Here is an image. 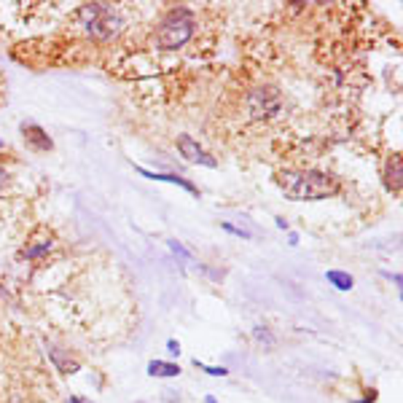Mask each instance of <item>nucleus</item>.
I'll return each instance as SVG.
<instances>
[{
	"label": "nucleus",
	"instance_id": "nucleus-18",
	"mask_svg": "<svg viewBox=\"0 0 403 403\" xmlns=\"http://www.w3.org/2000/svg\"><path fill=\"white\" fill-rule=\"evenodd\" d=\"M67 403H92V401H86V398H81V395H73Z\"/></svg>",
	"mask_w": 403,
	"mask_h": 403
},
{
	"label": "nucleus",
	"instance_id": "nucleus-9",
	"mask_svg": "<svg viewBox=\"0 0 403 403\" xmlns=\"http://www.w3.org/2000/svg\"><path fill=\"white\" fill-rule=\"evenodd\" d=\"M140 175H145V178H151V181H164V183H172V186H181V188H186L188 194H199V188L194 186L191 181H186V178H181V175H172V172H151V170H142V167H135Z\"/></svg>",
	"mask_w": 403,
	"mask_h": 403
},
{
	"label": "nucleus",
	"instance_id": "nucleus-20",
	"mask_svg": "<svg viewBox=\"0 0 403 403\" xmlns=\"http://www.w3.org/2000/svg\"><path fill=\"white\" fill-rule=\"evenodd\" d=\"M215 403H218V401H215Z\"/></svg>",
	"mask_w": 403,
	"mask_h": 403
},
{
	"label": "nucleus",
	"instance_id": "nucleus-11",
	"mask_svg": "<svg viewBox=\"0 0 403 403\" xmlns=\"http://www.w3.org/2000/svg\"><path fill=\"white\" fill-rule=\"evenodd\" d=\"M49 358L54 361V365L60 368L62 374H76V371H79V363L70 361V358H67L62 349H57V347H49Z\"/></svg>",
	"mask_w": 403,
	"mask_h": 403
},
{
	"label": "nucleus",
	"instance_id": "nucleus-7",
	"mask_svg": "<svg viewBox=\"0 0 403 403\" xmlns=\"http://www.w3.org/2000/svg\"><path fill=\"white\" fill-rule=\"evenodd\" d=\"M401 183H403V159L401 154H393L390 159L384 161V186H387V191L401 194Z\"/></svg>",
	"mask_w": 403,
	"mask_h": 403
},
{
	"label": "nucleus",
	"instance_id": "nucleus-2",
	"mask_svg": "<svg viewBox=\"0 0 403 403\" xmlns=\"http://www.w3.org/2000/svg\"><path fill=\"white\" fill-rule=\"evenodd\" d=\"M194 30H197L194 14L188 8H172L161 19L159 30H156V43H159V49L175 51V49H181L194 38Z\"/></svg>",
	"mask_w": 403,
	"mask_h": 403
},
{
	"label": "nucleus",
	"instance_id": "nucleus-12",
	"mask_svg": "<svg viewBox=\"0 0 403 403\" xmlns=\"http://www.w3.org/2000/svg\"><path fill=\"white\" fill-rule=\"evenodd\" d=\"M325 280L331 282L334 288H339V290H352V285H355L352 274H347V272H342V269H331V272H325Z\"/></svg>",
	"mask_w": 403,
	"mask_h": 403
},
{
	"label": "nucleus",
	"instance_id": "nucleus-3",
	"mask_svg": "<svg viewBox=\"0 0 403 403\" xmlns=\"http://www.w3.org/2000/svg\"><path fill=\"white\" fill-rule=\"evenodd\" d=\"M79 24L92 35V38H100V40H108L113 38L116 33L121 30V17L105 3H86L79 8Z\"/></svg>",
	"mask_w": 403,
	"mask_h": 403
},
{
	"label": "nucleus",
	"instance_id": "nucleus-6",
	"mask_svg": "<svg viewBox=\"0 0 403 403\" xmlns=\"http://www.w3.org/2000/svg\"><path fill=\"white\" fill-rule=\"evenodd\" d=\"M51 247H54V234H51V231H46V229H40L33 240H27L24 250H22V258H27V261L43 258Z\"/></svg>",
	"mask_w": 403,
	"mask_h": 403
},
{
	"label": "nucleus",
	"instance_id": "nucleus-13",
	"mask_svg": "<svg viewBox=\"0 0 403 403\" xmlns=\"http://www.w3.org/2000/svg\"><path fill=\"white\" fill-rule=\"evenodd\" d=\"M194 365L202 368L204 374H210V377H226V374H229V368H223V365H204V363H199V361H194Z\"/></svg>",
	"mask_w": 403,
	"mask_h": 403
},
{
	"label": "nucleus",
	"instance_id": "nucleus-19",
	"mask_svg": "<svg viewBox=\"0 0 403 403\" xmlns=\"http://www.w3.org/2000/svg\"><path fill=\"white\" fill-rule=\"evenodd\" d=\"M0 148H3V140H0Z\"/></svg>",
	"mask_w": 403,
	"mask_h": 403
},
{
	"label": "nucleus",
	"instance_id": "nucleus-8",
	"mask_svg": "<svg viewBox=\"0 0 403 403\" xmlns=\"http://www.w3.org/2000/svg\"><path fill=\"white\" fill-rule=\"evenodd\" d=\"M22 135H24L27 145L35 148V151H40V154H46V151L54 148V142H51V138H49V132H43L38 124H24V126H22Z\"/></svg>",
	"mask_w": 403,
	"mask_h": 403
},
{
	"label": "nucleus",
	"instance_id": "nucleus-15",
	"mask_svg": "<svg viewBox=\"0 0 403 403\" xmlns=\"http://www.w3.org/2000/svg\"><path fill=\"white\" fill-rule=\"evenodd\" d=\"M223 229H226V231H231V234H237V237H242V240H247V237H250L247 231H242L240 226H231V223H223Z\"/></svg>",
	"mask_w": 403,
	"mask_h": 403
},
{
	"label": "nucleus",
	"instance_id": "nucleus-16",
	"mask_svg": "<svg viewBox=\"0 0 403 403\" xmlns=\"http://www.w3.org/2000/svg\"><path fill=\"white\" fill-rule=\"evenodd\" d=\"M167 352H170V355H181V344L175 342V339H170V342H167Z\"/></svg>",
	"mask_w": 403,
	"mask_h": 403
},
{
	"label": "nucleus",
	"instance_id": "nucleus-17",
	"mask_svg": "<svg viewBox=\"0 0 403 403\" xmlns=\"http://www.w3.org/2000/svg\"><path fill=\"white\" fill-rule=\"evenodd\" d=\"M6 183H8V172H6V170H3V167H0V188H3V186H6Z\"/></svg>",
	"mask_w": 403,
	"mask_h": 403
},
{
	"label": "nucleus",
	"instance_id": "nucleus-10",
	"mask_svg": "<svg viewBox=\"0 0 403 403\" xmlns=\"http://www.w3.org/2000/svg\"><path fill=\"white\" fill-rule=\"evenodd\" d=\"M148 374L161 377V379H175V377H181V365L172 361H151L148 363Z\"/></svg>",
	"mask_w": 403,
	"mask_h": 403
},
{
	"label": "nucleus",
	"instance_id": "nucleus-4",
	"mask_svg": "<svg viewBox=\"0 0 403 403\" xmlns=\"http://www.w3.org/2000/svg\"><path fill=\"white\" fill-rule=\"evenodd\" d=\"M247 108L253 119H272L282 108V94L274 86H256L247 94Z\"/></svg>",
	"mask_w": 403,
	"mask_h": 403
},
{
	"label": "nucleus",
	"instance_id": "nucleus-14",
	"mask_svg": "<svg viewBox=\"0 0 403 403\" xmlns=\"http://www.w3.org/2000/svg\"><path fill=\"white\" fill-rule=\"evenodd\" d=\"M167 245H170V250H172V253H178V256H183V258H186V261H191V253H188V250H186V247H183L181 242L170 240V242H167Z\"/></svg>",
	"mask_w": 403,
	"mask_h": 403
},
{
	"label": "nucleus",
	"instance_id": "nucleus-1",
	"mask_svg": "<svg viewBox=\"0 0 403 403\" xmlns=\"http://www.w3.org/2000/svg\"><path fill=\"white\" fill-rule=\"evenodd\" d=\"M280 188L293 202H318L339 194V181L320 170H302V172H282Z\"/></svg>",
	"mask_w": 403,
	"mask_h": 403
},
{
	"label": "nucleus",
	"instance_id": "nucleus-5",
	"mask_svg": "<svg viewBox=\"0 0 403 403\" xmlns=\"http://www.w3.org/2000/svg\"><path fill=\"white\" fill-rule=\"evenodd\" d=\"M178 148H181L183 156L188 161H194V164H202V167H218L215 156H210L199 142L194 140V138H188V135H181V138H178Z\"/></svg>",
	"mask_w": 403,
	"mask_h": 403
}]
</instances>
